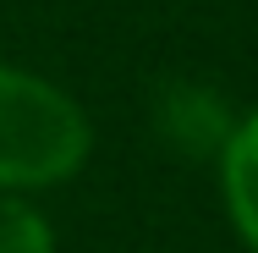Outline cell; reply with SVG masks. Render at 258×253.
Wrapping results in <instances>:
<instances>
[{
  "label": "cell",
  "instance_id": "obj_1",
  "mask_svg": "<svg viewBox=\"0 0 258 253\" xmlns=\"http://www.w3.org/2000/svg\"><path fill=\"white\" fill-rule=\"evenodd\" d=\"M94 154V121L60 83L0 66V193H44L72 182Z\"/></svg>",
  "mask_w": 258,
  "mask_h": 253
},
{
  "label": "cell",
  "instance_id": "obj_2",
  "mask_svg": "<svg viewBox=\"0 0 258 253\" xmlns=\"http://www.w3.org/2000/svg\"><path fill=\"white\" fill-rule=\"evenodd\" d=\"M220 198L242 248L258 253V110H247L220 143Z\"/></svg>",
  "mask_w": 258,
  "mask_h": 253
},
{
  "label": "cell",
  "instance_id": "obj_3",
  "mask_svg": "<svg viewBox=\"0 0 258 253\" xmlns=\"http://www.w3.org/2000/svg\"><path fill=\"white\" fill-rule=\"evenodd\" d=\"M0 253H60L50 215L33 209L28 198H6L0 193Z\"/></svg>",
  "mask_w": 258,
  "mask_h": 253
}]
</instances>
